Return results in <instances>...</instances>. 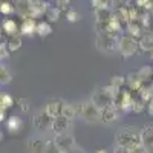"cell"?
Instances as JSON below:
<instances>
[{
  "label": "cell",
  "mask_w": 153,
  "mask_h": 153,
  "mask_svg": "<svg viewBox=\"0 0 153 153\" xmlns=\"http://www.w3.org/2000/svg\"><path fill=\"white\" fill-rule=\"evenodd\" d=\"M115 146L126 149L129 153H133L135 150L141 149V133L135 127H123V129L115 136Z\"/></svg>",
  "instance_id": "6da1fadb"
},
{
  "label": "cell",
  "mask_w": 153,
  "mask_h": 153,
  "mask_svg": "<svg viewBox=\"0 0 153 153\" xmlns=\"http://www.w3.org/2000/svg\"><path fill=\"white\" fill-rule=\"evenodd\" d=\"M120 91L115 89L113 86L107 84V86H103V87H98L97 91L92 94L91 97V101L101 110L104 107H109V106H113L115 104V100H117Z\"/></svg>",
  "instance_id": "7a4b0ae2"
},
{
  "label": "cell",
  "mask_w": 153,
  "mask_h": 153,
  "mask_svg": "<svg viewBox=\"0 0 153 153\" xmlns=\"http://www.w3.org/2000/svg\"><path fill=\"white\" fill-rule=\"evenodd\" d=\"M75 109H76V117L81 118L83 121H86L89 124L101 123V110L92 103L91 98L75 104Z\"/></svg>",
  "instance_id": "3957f363"
},
{
  "label": "cell",
  "mask_w": 153,
  "mask_h": 153,
  "mask_svg": "<svg viewBox=\"0 0 153 153\" xmlns=\"http://www.w3.org/2000/svg\"><path fill=\"white\" fill-rule=\"evenodd\" d=\"M139 51L138 40L130 35H121L118 38V52L123 58H130Z\"/></svg>",
  "instance_id": "277c9868"
},
{
  "label": "cell",
  "mask_w": 153,
  "mask_h": 153,
  "mask_svg": "<svg viewBox=\"0 0 153 153\" xmlns=\"http://www.w3.org/2000/svg\"><path fill=\"white\" fill-rule=\"evenodd\" d=\"M118 35L112 34H98L97 37V48L104 54H113L118 51Z\"/></svg>",
  "instance_id": "5b68a950"
},
{
  "label": "cell",
  "mask_w": 153,
  "mask_h": 153,
  "mask_svg": "<svg viewBox=\"0 0 153 153\" xmlns=\"http://www.w3.org/2000/svg\"><path fill=\"white\" fill-rule=\"evenodd\" d=\"M54 143H55L57 147L61 150V153H68V152H71L74 147H76L75 138H74V135H72L71 132H65V133L55 135Z\"/></svg>",
  "instance_id": "8992f818"
},
{
  "label": "cell",
  "mask_w": 153,
  "mask_h": 153,
  "mask_svg": "<svg viewBox=\"0 0 153 153\" xmlns=\"http://www.w3.org/2000/svg\"><path fill=\"white\" fill-rule=\"evenodd\" d=\"M132 103H133V94L130 91H120L117 100H115V106L118 107L120 112H132Z\"/></svg>",
  "instance_id": "52a82bcc"
},
{
  "label": "cell",
  "mask_w": 153,
  "mask_h": 153,
  "mask_svg": "<svg viewBox=\"0 0 153 153\" xmlns=\"http://www.w3.org/2000/svg\"><path fill=\"white\" fill-rule=\"evenodd\" d=\"M139 133H141L143 149L149 153H153V123L144 124V127L139 130Z\"/></svg>",
  "instance_id": "ba28073f"
},
{
  "label": "cell",
  "mask_w": 153,
  "mask_h": 153,
  "mask_svg": "<svg viewBox=\"0 0 153 153\" xmlns=\"http://www.w3.org/2000/svg\"><path fill=\"white\" fill-rule=\"evenodd\" d=\"M51 123H52V120L45 113V110H38L32 117V126H34V129H37L38 132L49 130L51 129Z\"/></svg>",
  "instance_id": "9c48e42d"
},
{
  "label": "cell",
  "mask_w": 153,
  "mask_h": 153,
  "mask_svg": "<svg viewBox=\"0 0 153 153\" xmlns=\"http://www.w3.org/2000/svg\"><path fill=\"white\" fill-rule=\"evenodd\" d=\"M71 127H72V121L63 118V117H57V118L52 120V123H51V130H52L55 135L71 132Z\"/></svg>",
  "instance_id": "30bf717a"
},
{
  "label": "cell",
  "mask_w": 153,
  "mask_h": 153,
  "mask_svg": "<svg viewBox=\"0 0 153 153\" xmlns=\"http://www.w3.org/2000/svg\"><path fill=\"white\" fill-rule=\"evenodd\" d=\"M46 143L48 139H45L43 136H31L26 143V150L28 153H43Z\"/></svg>",
  "instance_id": "8fae6325"
},
{
  "label": "cell",
  "mask_w": 153,
  "mask_h": 153,
  "mask_svg": "<svg viewBox=\"0 0 153 153\" xmlns=\"http://www.w3.org/2000/svg\"><path fill=\"white\" fill-rule=\"evenodd\" d=\"M118 120H120V110L115 104L101 109V123L103 124H112Z\"/></svg>",
  "instance_id": "7c38bea8"
},
{
  "label": "cell",
  "mask_w": 153,
  "mask_h": 153,
  "mask_svg": "<svg viewBox=\"0 0 153 153\" xmlns=\"http://www.w3.org/2000/svg\"><path fill=\"white\" fill-rule=\"evenodd\" d=\"M61 106H63V101H60V100H51V101H48V103L45 104L43 110H45V113L48 115L51 120H54V118L60 117Z\"/></svg>",
  "instance_id": "4fadbf2b"
},
{
  "label": "cell",
  "mask_w": 153,
  "mask_h": 153,
  "mask_svg": "<svg viewBox=\"0 0 153 153\" xmlns=\"http://www.w3.org/2000/svg\"><path fill=\"white\" fill-rule=\"evenodd\" d=\"M126 86L129 87L130 92H139L143 89V86H146L141 80V76L138 75V72H132L126 76Z\"/></svg>",
  "instance_id": "5bb4252c"
},
{
  "label": "cell",
  "mask_w": 153,
  "mask_h": 153,
  "mask_svg": "<svg viewBox=\"0 0 153 153\" xmlns=\"http://www.w3.org/2000/svg\"><path fill=\"white\" fill-rule=\"evenodd\" d=\"M22 129H23V120L20 117L12 115V117L6 118V130L9 133H19L22 132Z\"/></svg>",
  "instance_id": "9a60e30c"
},
{
  "label": "cell",
  "mask_w": 153,
  "mask_h": 153,
  "mask_svg": "<svg viewBox=\"0 0 153 153\" xmlns=\"http://www.w3.org/2000/svg\"><path fill=\"white\" fill-rule=\"evenodd\" d=\"M138 46H139V51L143 52H153V34L150 32H144L143 37L138 40Z\"/></svg>",
  "instance_id": "2e32d148"
},
{
  "label": "cell",
  "mask_w": 153,
  "mask_h": 153,
  "mask_svg": "<svg viewBox=\"0 0 153 153\" xmlns=\"http://www.w3.org/2000/svg\"><path fill=\"white\" fill-rule=\"evenodd\" d=\"M126 28H127V35L136 38V40H139V38L143 37V34H144L143 25L139 23V22H129Z\"/></svg>",
  "instance_id": "e0dca14e"
},
{
  "label": "cell",
  "mask_w": 153,
  "mask_h": 153,
  "mask_svg": "<svg viewBox=\"0 0 153 153\" xmlns=\"http://www.w3.org/2000/svg\"><path fill=\"white\" fill-rule=\"evenodd\" d=\"M2 31L8 37L16 35V34H19V25H17V22L14 19H5L2 22Z\"/></svg>",
  "instance_id": "ac0fdd59"
},
{
  "label": "cell",
  "mask_w": 153,
  "mask_h": 153,
  "mask_svg": "<svg viewBox=\"0 0 153 153\" xmlns=\"http://www.w3.org/2000/svg\"><path fill=\"white\" fill-rule=\"evenodd\" d=\"M35 29H37V23H35V20L31 19V17L25 19L23 23H22V26H20V32H22L23 35H29V37L35 34Z\"/></svg>",
  "instance_id": "d6986e66"
},
{
  "label": "cell",
  "mask_w": 153,
  "mask_h": 153,
  "mask_svg": "<svg viewBox=\"0 0 153 153\" xmlns=\"http://www.w3.org/2000/svg\"><path fill=\"white\" fill-rule=\"evenodd\" d=\"M60 117L66 118L69 121H74L76 118V109H75V104H71V103H65L63 101V106H61V113Z\"/></svg>",
  "instance_id": "ffe728a7"
},
{
  "label": "cell",
  "mask_w": 153,
  "mask_h": 153,
  "mask_svg": "<svg viewBox=\"0 0 153 153\" xmlns=\"http://www.w3.org/2000/svg\"><path fill=\"white\" fill-rule=\"evenodd\" d=\"M35 34L38 37H48L52 34V26H51L49 22H38L37 23V29H35Z\"/></svg>",
  "instance_id": "44dd1931"
},
{
  "label": "cell",
  "mask_w": 153,
  "mask_h": 153,
  "mask_svg": "<svg viewBox=\"0 0 153 153\" xmlns=\"http://www.w3.org/2000/svg\"><path fill=\"white\" fill-rule=\"evenodd\" d=\"M138 75L141 76L143 83L147 86V84L152 83V80H153V68H150V66H143L141 69L138 71Z\"/></svg>",
  "instance_id": "7402d4cb"
},
{
  "label": "cell",
  "mask_w": 153,
  "mask_h": 153,
  "mask_svg": "<svg viewBox=\"0 0 153 153\" xmlns=\"http://www.w3.org/2000/svg\"><path fill=\"white\" fill-rule=\"evenodd\" d=\"M6 46H8V49L11 51V52L19 51V49L22 48V37H19V34L11 35V37L8 38V42H6Z\"/></svg>",
  "instance_id": "603a6c76"
},
{
  "label": "cell",
  "mask_w": 153,
  "mask_h": 153,
  "mask_svg": "<svg viewBox=\"0 0 153 153\" xmlns=\"http://www.w3.org/2000/svg\"><path fill=\"white\" fill-rule=\"evenodd\" d=\"M12 81V74L11 71L3 66V65H0V86H6Z\"/></svg>",
  "instance_id": "cb8c5ba5"
},
{
  "label": "cell",
  "mask_w": 153,
  "mask_h": 153,
  "mask_svg": "<svg viewBox=\"0 0 153 153\" xmlns=\"http://www.w3.org/2000/svg\"><path fill=\"white\" fill-rule=\"evenodd\" d=\"M60 12H61V9L58 8V6H49V9L46 11V19H49V23L51 22H58V19H60Z\"/></svg>",
  "instance_id": "d4e9b609"
},
{
  "label": "cell",
  "mask_w": 153,
  "mask_h": 153,
  "mask_svg": "<svg viewBox=\"0 0 153 153\" xmlns=\"http://www.w3.org/2000/svg\"><path fill=\"white\" fill-rule=\"evenodd\" d=\"M12 106H14V98H12L9 94H0V107L8 110Z\"/></svg>",
  "instance_id": "484cf974"
},
{
  "label": "cell",
  "mask_w": 153,
  "mask_h": 153,
  "mask_svg": "<svg viewBox=\"0 0 153 153\" xmlns=\"http://www.w3.org/2000/svg\"><path fill=\"white\" fill-rule=\"evenodd\" d=\"M146 103L139 98V97H133V103H132V112L135 113H141L143 110H146Z\"/></svg>",
  "instance_id": "4316f807"
},
{
  "label": "cell",
  "mask_w": 153,
  "mask_h": 153,
  "mask_svg": "<svg viewBox=\"0 0 153 153\" xmlns=\"http://www.w3.org/2000/svg\"><path fill=\"white\" fill-rule=\"evenodd\" d=\"M110 86H113L115 89L121 91V89L126 86V76H123V75H113L112 80H110Z\"/></svg>",
  "instance_id": "83f0119b"
},
{
  "label": "cell",
  "mask_w": 153,
  "mask_h": 153,
  "mask_svg": "<svg viewBox=\"0 0 153 153\" xmlns=\"http://www.w3.org/2000/svg\"><path fill=\"white\" fill-rule=\"evenodd\" d=\"M43 153H61V150L57 147V144L54 143V139H48Z\"/></svg>",
  "instance_id": "f1b7e54d"
},
{
  "label": "cell",
  "mask_w": 153,
  "mask_h": 153,
  "mask_svg": "<svg viewBox=\"0 0 153 153\" xmlns=\"http://www.w3.org/2000/svg\"><path fill=\"white\" fill-rule=\"evenodd\" d=\"M0 12L5 14V16H9V14L14 12V6H12L11 2H8V0H3V2L0 3Z\"/></svg>",
  "instance_id": "f546056e"
},
{
  "label": "cell",
  "mask_w": 153,
  "mask_h": 153,
  "mask_svg": "<svg viewBox=\"0 0 153 153\" xmlns=\"http://www.w3.org/2000/svg\"><path fill=\"white\" fill-rule=\"evenodd\" d=\"M19 109L23 113H28L31 110V104H29V100L28 98H19Z\"/></svg>",
  "instance_id": "4dcf8cb0"
},
{
  "label": "cell",
  "mask_w": 153,
  "mask_h": 153,
  "mask_svg": "<svg viewBox=\"0 0 153 153\" xmlns=\"http://www.w3.org/2000/svg\"><path fill=\"white\" fill-rule=\"evenodd\" d=\"M66 17H68V20H69V22H72V23L78 22V20L81 19V16H80L75 9H69V11L66 12Z\"/></svg>",
  "instance_id": "1f68e13d"
},
{
  "label": "cell",
  "mask_w": 153,
  "mask_h": 153,
  "mask_svg": "<svg viewBox=\"0 0 153 153\" xmlns=\"http://www.w3.org/2000/svg\"><path fill=\"white\" fill-rule=\"evenodd\" d=\"M9 52L11 51L8 49V46L5 43H0V60H5L9 57Z\"/></svg>",
  "instance_id": "d6a6232c"
},
{
  "label": "cell",
  "mask_w": 153,
  "mask_h": 153,
  "mask_svg": "<svg viewBox=\"0 0 153 153\" xmlns=\"http://www.w3.org/2000/svg\"><path fill=\"white\" fill-rule=\"evenodd\" d=\"M69 2H71V0H55V3H57V6H58L60 9L66 8V6L69 5Z\"/></svg>",
  "instance_id": "836d02e7"
},
{
  "label": "cell",
  "mask_w": 153,
  "mask_h": 153,
  "mask_svg": "<svg viewBox=\"0 0 153 153\" xmlns=\"http://www.w3.org/2000/svg\"><path fill=\"white\" fill-rule=\"evenodd\" d=\"M146 109H147V112H149V115L150 117H153V98L147 103V106H146Z\"/></svg>",
  "instance_id": "e575fe53"
},
{
  "label": "cell",
  "mask_w": 153,
  "mask_h": 153,
  "mask_svg": "<svg viewBox=\"0 0 153 153\" xmlns=\"http://www.w3.org/2000/svg\"><path fill=\"white\" fill-rule=\"evenodd\" d=\"M2 121H6V110L3 107H0V123Z\"/></svg>",
  "instance_id": "d590c367"
},
{
  "label": "cell",
  "mask_w": 153,
  "mask_h": 153,
  "mask_svg": "<svg viewBox=\"0 0 153 153\" xmlns=\"http://www.w3.org/2000/svg\"><path fill=\"white\" fill-rule=\"evenodd\" d=\"M94 153H109V152H107L106 149H98V150H95Z\"/></svg>",
  "instance_id": "8d00e7d4"
},
{
  "label": "cell",
  "mask_w": 153,
  "mask_h": 153,
  "mask_svg": "<svg viewBox=\"0 0 153 153\" xmlns=\"http://www.w3.org/2000/svg\"><path fill=\"white\" fill-rule=\"evenodd\" d=\"M2 141H3V132L0 130V143H2Z\"/></svg>",
  "instance_id": "74e56055"
},
{
  "label": "cell",
  "mask_w": 153,
  "mask_h": 153,
  "mask_svg": "<svg viewBox=\"0 0 153 153\" xmlns=\"http://www.w3.org/2000/svg\"><path fill=\"white\" fill-rule=\"evenodd\" d=\"M49 2H55V0H49Z\"/></svg>",
  "instance_id": "f35d334b"
},
{
  "label": "cell",
  "mask_w": 153,
  "mask_h": 153,
  "mask_svg": "<svg viewBox=\"0 0 153 153\" xmlns=\"http://www.w3.org/2000/svg\"><path fill=\"white\" fill-rule=\"evenodd\" d=\"M152 60H153V52H152Z\"/></svg>",
  "instance_id": "ab89813d"
}]
</instances>
